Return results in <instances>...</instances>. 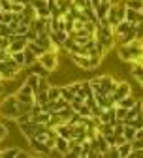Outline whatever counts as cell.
Here are the masks:
<instances>
[{
	"mask_svg": "<svg viewBox=\"0 0 143 158\" xmlns=\"http://www.w3.org/2000/svg\"><path fill=\"white\" fill-rule=\"evenodd\" d=\"M98 79H100L102 87H104L106 94H113V90H115L117 85H119V81H117L113 75H109V73H106V75H98Z\"/></svg>",
	"mask_w": 143,
	"mask_h": 158,
	"instance_id": "10",
	"label": "cell"
},
{
	"mask_svg": "<svg viewBox=\"0 0 143 158\" xmlns=\"http://www.w3.org/2000/svg\"><path fill=\"white\" fill-rule=\"evenodd\" d=\"M60 96H62L64 100L72 102L74 98L77 96V92H75V87H74V85H60Z\"/></svg>",
	"mask_w": 143,
	"mask_h": 158,
	"instance_id": "14",
	"label": "cell"
},
{
	"mask_svg": "<svg viewBox=\"0 0 143 158\" xmlns=\"http://www.w3.org/2000/svg\"><path fill=\"white\" fill-rule=\"evenodd\" d=\"M27 47H28V49H30V51H32V53H34L36 56H40V55H44V53L47 51L45 47H42V45H40L38 42H28V45H27Z\"/></svg>",
	"mask_w": 143,
	"mask_h": 158,
	"instance_id": "23",
	"label": "cell"
},
{
	"mask_svg": "<svg viewBox=\"0 0 143 158\" xmlns=\"http://www.w3.org/2000/svg\"><path fill=\"white\" fill-rule=\"evenodd\" d=\"M136 132H137V128H134L130 124H124V132H122V134H124V137L128 141H134L136 139Z\"/></svg>",
	"mask_w": 143,
	"mask_h": 158,
	"instance_id": "24",
	"label": "cell"
},
{
	"mask_svg": "<svg viewBox=\"0 0 143 158\" xmlns=\"http://www.w3.org/2000/svg\"><path fill=\"white\" fill-rule=\"evenodd\" d=\"M25 38H27V40H28V42H34V40H36V38H38V32H36V30H34V28H30V30H28V32H27V34H25Z\"/></svg>",
	"mask_w": 143,
	"mask_h": 158,
	"instance_id": "32",
	"label": "cell"
},
{
	"mask_svg": "<svg viewBox=\"0 0 143 158\" xmlns=\"http://www.w3.org/2000/svg\"><path fill=\"white\" fill-rule=\"evenodd\" d=\"M6 137H8V128H6L2 123H0V141H4Z\"/></svg>",
	"mask_w": 143,
	"mask_h": 158,
	"instance_id": "33",
	"label": "cell"
},
{
	"mask_svg": "<svg viewBox=\"0 0 143 158\" xmlns=\"http://www.w3.org/2000/svg\"><path fill=\"white\" fill-rule=\"evenodd\" d=\"M126 21H128V23H134V25H139V23L143 21V15H141L139 10H130V8H126Z\"/></svg>",
	"mask_w": 143,
	"mask_h": 158,
	"instance_id": "16",
	"label": "cell"
},
{
	"mask_svg": "<svg viewBox=\"0 0 143 158\" xmlns=\"http://www.w3.org/2000/svg\"><path fill=\"white\" fill-rule=\"evenodd\" d=\"M55 130H57V134H58V135L66 137V139L74 137V126H72V124H68V123H62V124H58Z\"/></svg>",
	"mask_w": 143,
	"mask_h": 158,
	"instance_id": "15",
	"label": "cell"
},
{
	"mask_svg": "<svg viewBox=\"0 0 143 158\" xmlns=\"http://www.w3.org/2000/svg\"><path fill=\"white\" fill-rule=\"evenodd\" d=\"M0 23H4V10H0Z\"/></svg>",
	"mask_w": 143,
	"mask_h": 158,
	"instance_id": "36",
	"label": "cell"
},
{
	"mask_svg": "<svg viewBox=\"0 0 143 158\" xmlns=\"http://www.w3.org/2000/svg\"><path fill=\"white\" fill-rule=\"evenodd\" d=\"M30 4H32V8L36 10V15H38V17H44V19L51 17L47 0H30Z\"/></svg>",
	"mask_w": 143,
	"mask_h": 158,
	"instance_id": "9",
	"label": "cell"
},
{
	"mask_svg": "<svg viewBox=\"0 0 143 158\" xmlns=\"http://www.w3.org/2000/svg\"><path fill=\"white\" fill-rule=\"evenodd\" d=\"M38 62L42 64L47 72H55L58 68V51H53V49H47L44 55L38 56Z\"/></svg>",
	"mask_w": 143,
	"mask_h": 158,
	"instance_id": "3",
	"label": "cell"
},
{
	"mask_svg": "<svg viewBox=\"0 0 143 158\" xmlns=\"http://www.w3.org/2000/svg\"><path fill=\"white\" fill-rule=\"evenodd\" d=\"M11 2H21V4H28L30 0H11Z\"/></svg>",
	"mask_w": 143,
	"mask_h": 158,
	"instance_id": "35",
	"label": "cell"
},
{
	"mask_svg": "<svg viewBox=\"0 0 143 158\" xmlns=\"http://www.w3.org/2000/svg\"><path fill=\"white\" fill-rule=\"evenodd\" d=\"M47 94H49V100H51V102L58 100V98H60V85H49Z\"/></svg>",
	"mask_w": 143,
	"mask_h": 158,
	"instance_id": "21",
	"label": "cell"
},
{
	"mask_svg": "<svg viewBox=\"0 0 143 158\" xmlns=\"http://www.w3.org/2000/svg\"><path fill=\"white\" fill-rule=\"evenodd\" d=\"M124 6L130 8V10H141L143 0H124Z\"/></svg>",
	"mask_w": 143,
	"mask_h": 158,
	"instance_id": "28",
	"label": "cell"
},
{
	"mask_svg": "<svg viewBox=\"0 0 143 158\" xmlns=\"http://www.w3.org/2000/svg\"><path fill=\"white\" fill-rule=\"evenodd\" d=\"M47 126L45 124H40V123H34V121H28V123H23V124H19V130H21V134L27 137H32L36 134H40L42 130H45Z\"/></svg>",
	"mask_w": 143,
	"mask_h": 158,
	"instance_id": "4",
	"label": "cell"
},
{
	"mask_svg": "<svg viewBox=\"0 0 143 158\" xmlns=\"http://www.w3.org/2000/svg\"><path fill=\"white\" fill-rule=\"evenodd\" d=\"M132 149H134L132 141H126V143H122V145H119V158H126V156H130Z\"/></svg>",
	"mask_w": 143,
	"mask_h": 158,
	"instance_id": "19",
	"label": "cell"
},
{
	"mask_svg": "<svg viewBox=\"0 0 143 158\" xmlns=\"http://www.w3.org/2000/svg\"><path fill=\"white\" fill-rule=\"evenodd\" d=\"M57 113L60 115V118H62V121H64V123H68V121H70V118H72V115L75 113V109H74L72 106H66V107H62V109H58Z\"/></svg>",
	"mask_w": 143,
	"mask_h": 158,
	"instance_id": "18",
	"label": "cell"
},
{
	"mask_svg": "<svg viewBox=\"0 0 143 158\" xmlns=\"http://www.w3.org/2000/svg\"><path fill=\"white\" fill-rule=\"evenodd\" d=\"M64 121L60 118V115L57 113V111H53L51 113V117H49V123H47V128H57L58 124H62Z\"/></svg>",
	"mask_w": 143,
	"mask_h": 158,
	"instance_id": "22",
	"label": "cell"
},
{
	"mask_svg": "<svg viewBox=\"0 0 143 158\" xmlns=\"http://www.w3.org/2000/svg\"><path fill=\"white\" fill-rule=\"evenodd\" d=\"M139 11H141V15H143V6H141V10H139Z\"/></svg>",
	"mask_w": 143,
	"mask_h": 158,
	"instance_id": "39",
	"label": "cell"
},
{
	"mask_svg": "<svg viewBox=\"0 0 143 158\" xmlns=\"http://www.w3.org/2000/svg\"><path fill=\"white\" fill-rule=\"evenodd\" d=\"M23 10H25V4H21V2H11V11H13V13H19V15H21Z\"/></svg>",
	"mask_w": 143,
	"mask_h": 158,
	"instance_id": "30",
	"label": "cell"
},
{
	"mask_svg": "<svg viewBox=\"0 0 143 158\" xmlns=\"http://www.w3.org/2000/svg\"><path fill=\"white\" fill-rule=\"evenodd\" d=\"M23 156H32L30 152H25L19 147H8L4 151H0V158H23Z\"/></svg>",
	"mask_w": 143,
	"mask_h": 158,
	"instance_id": "11",
	"label": "cell"
},
{
	"mask_svg": "<svg viewBox=\"0 0 143 158\" xmlns=\"http://www.w3.org/2000/svg\"><path fill=\"white\" fill-rule=\"evenodd\" d=\"M25 62H27V66H32L34 62H38V56H36L28 47L25 49Z\"/></svg>",
	"mask_w": 143,
	"mask_h": 158,
	"instance_id": "27",
	"label": "cell"
},
{
	"mask_svg": "<svg viewBox=\"0 0 143 158\" xmlns=\"http://www.w3.org/2000/svg\"><path fill=\"white\" fill-rule=\"evenodd\" d=\"M55 151H57L58 154L66 156V154H68V151H70V141L66 139V137L58 135V137H57V141H55Z\"/></svg>",
	"mask_w": 143,
	"mask_h": 158,
	"instance_id": "13",
	"label": "cell"
},
{
	"mask_svg": "<svg viewBox=\"0 0 143 158\" xmlns=\"http://www.w3.org/2000/svg\"><path fill=\"white\" fill-rule=\"evenodd\" d=\"M70 58L75 62L77 68L85 70V72H90V70L98 68V64L102 62L100 56H89V55H70Z\"/></svg>",
	"mask_w": 143,
	"mask_h": 158,
	"instance_id": "2",
	"label": "cell"
},
{
	"mask_svg": "<svg viewBox=\"0 0 143 158\" xmlns=\"http://www.w3.org/2000/svg\"><path fill=\"white\" fill-rule=\"evenodd\" d=\"M0 117L4 118H15L19 117V100L15 94H10L6 96L2 102H0Z\"/></svg>",
	"mask_w": 143,
	"mask_h": 158,
	"instance_id": "1",
	"label": "cell"
},
{
	"mask_svg": "<svg viewBox=\"0 0 143 158\" xmlns=\"http://www.w3.org/2000/svg\"><path fill=\"white\" fill-rule=\"evenodd\" d=\"M102 2H111V0H102Z\"/></svg>",
	"mask_w": 143,
	"mask_h": 158,
	"instance_id": "38",
	"label": "cell"
},
{
	"mask_svg": "<svg viewBox=\"0 0 143 158\" xmlns=\"http://www.w3.org/2000/svg\"><path fill=\"white\" fill-rule=\"evenodd\" d=\"M4 81H2V79H0V94H2V90H4V85H2Z\"/></svg>",
	"mask_w": 143,
	"mask_h": 158,
	"instance_id": "37",
	"label": "cell"
},
{
	"mask_svg": "<svg viewBox=\"0 0 143 158\" xmlns=\"http://www.w3.org/2000/svg\"><path fill=\"white\" fill-rule=\"evenodd\" d=\"M137 25L136 27H132L128 32H124V34H120V36H117L115 40H117V42L120 44V45H124V44H130V42H134V40H137Z\"/></svg>",
	"mask_w": 143,
	"mask_h": 158,
	"instance_id": "12",
	"label": "cell"
},
{
	"mask_svg": "<svg viewBox=\"0 0 143 158\" xmlns=\"http://www.w3.org/2000/svg\"><path fill=\"white\" fill-rule=\"evenodd\" d=\"M90 4H92V8L96 10V8H98V6L102 4V0H90Z\"/></svg>",
	"mask_w": 143,
	"mask_h": 158,
	"instance_id": "34",
	"label": "cell"
},
{
	"mask_svg": "<svg viewBox=\"0 0 143 158\" xmlns=\"http://www.w3.org/2000/svg\"><path fill=\"white\" fill-rule=\"evenodd\" d=\"M15 96H17V100L23 102V104H34V90H32V87H30L27 81L17 89Z\"/></svg>",
	"mask_w": 143,
	"mask_h": 158,
	"instance_id": "5",
	"label": "cell"
},
{
	"mask_svg": "<svg viewBox=\"0 0 143 158\" xmlns=\"http://www.w3.org/2000/svg\"><path fill=\"white\" fill-rule=\"evenodd\" d=\"M13 60L21 66V68H27V62H25V51H17V53H11Z\"/></svg>",
	"mask_w": 143,
	"mask_h": 158,
	"instance_id": "25",
	"label": "cell"
},
{
	"mask_svg": "<svg viewBox=\"0 0 143 158\" xmlns=\"http://www.w3.org/2000/svg\"><path fill=\"white\" fill-rule=\"evenodd\" d=\"M30 68H32V72H34V73H38V75H42V77H47V75L51 73V72H47V70H45V68H44L42 64H40V62H34V64H32Z\"/></svg>",
	"mask_w": 143,
	"mask_h": 158,
	"instance_id": "26",
	"label": "cell"
},
{
	"mask_svg": "<svg viewBox=\"0 0 143 158\" xmlns=\"http://www.w3.org/2000/svg\"><path fill=\"white\" fill-rule=\"evenodd\" d=\"M28 143H30V149L34 151V154H38V156H42V154H51V152H53V149H51L45 141L38 139L36 135L28 137Z\"/></svg>",
	"mask_w": 143,
	"mask_h": 158,
	"instance_id": "6",
	"label": "cell"
},
{
	"mask_svg": "<svg viewBox=\"0 0 143 158\" xmlns=\"http://www.w3.org/2000/svg\"><path fill=\"white\" fill-rule=\"evenodd\" d=\"M53 106H55V111H58V109H62V107L70 106V102H68V100H64V98L60 96L58 100H55V102H53Z\"/></svg>",
	"mask_w": 143,
	"mask_h": 158,
	"instance_id": "29",
	"label": "cell"
},
{
	"mask_svg": "<svg viewBox=\"0 0 143 158\" xmlns=\"http://www.w3.org/2000/svg\"><path fill=\"white\" fill-rule=\"evenodd\" d=\"M136 102H137V98H134V96L130 94V96H124L122 100H119L115 106H120V107H124V109H130V107L136 106Z\"/></svg>",
	"mask_w": 143,
	"mask_h": 158,
	"instance_id": "17",
	"label": "cell"
},
{
	"mask_svg": "<svg viewBox=\"0 0 143 158\" xmlns=\"http://www.w3.org/2000/svg\"><path fill=\"white\" fill-rule=\"evenodd\" d=\"M128 139L124 137V134H115V145L119 147V145H122V143H126Z\"/></svg>",
	"mask_w": 143,
	"mask_h": 158,
	"instance_id": "31",
	"label": "cell"
},
{
	"mask_svg": "<svg viewBox=\"0 0 143 158\" xmlns=\"http://www.w3.org/2000/svg\"><path fill=\"white\" fill-rule=\"evenodd\" d=\"M132 94V90H130V85H128V81H119V85H117V89L113 90V102L117 104L119 100H122L124 96H130Z\"/></svg>",
	"mask_w": 143,
	"mask_h": 158,
	"instance_id": "8",
	"label": "cell"
},
{
	"mask_svg": "<svg viewBox=\"0 0 143 158\" xmlns=\"http://www.w3.org/2000/svg\"><path fill=\"white\" fill-rule=\"evenodd\" d=\"M27 45H28V40H27L25 36H21V34H13V36H11V44H10V47H8V51H10V53L25 51Z\"/></svg>",
	"mask_w": 143,
	"mask_h": 158,
	"instance_id": "7",
	"label": "cell"
},
{
	"mask_svg": "<svg viewBox=\"0 0 143 158\" xmlns=\"http://www.w3.org/2000/svg\"><path fill=\"white\" fill-rule=\"evenodd\" d=\"M109 8H111L109 2H102V4L96 8V13H98V17H100V21H102V19H107V11H109Z\"/></svg>",
	"mask_w": 143,
	"mask_h": 158,
	"instance_id": "20",
	"label": "cell"
}]
</instances>
